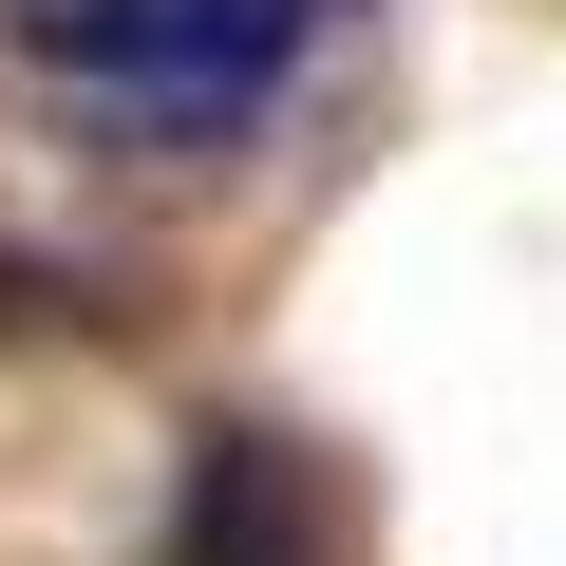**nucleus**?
Masks as SVG:
<instances>
[{"mask_svg":"<svg viewBox=\"0 0 566 566\" xmlns=\"http://www.w3.org/2000/svg\"><path fill=\"white\" fill-rule=\"evenodd\" d=\"M322 20L340 0H0V39H20L114 151H227L322 57Z\"/></svg>","mask_w":566,"mask_h":566,"instance_id":"1","label":"nucleus"},{"mask_svg":"<svg viewBox=\"0 0 566 566\" xmlns=\"http://www.w3.org/2000/svg\"><path fill=\"white\" fill-rule=\"evenodd\" d=\"M151 566H340V472H322L303 434L227 416V434L189 453V491H170V547H151Z\"/></svg>","mask_w":566,"mask_h":566,"instance_id":"2","label":"nucleus"}]
</instances>
